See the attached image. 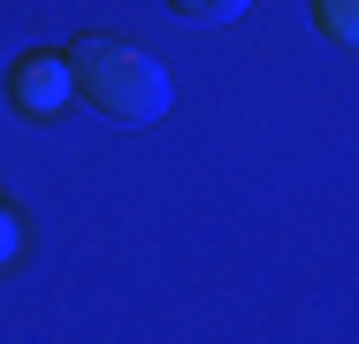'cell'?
Segmentation results:
<instances>
[{
    "label": "cell",
    "mask_w": 359,
    "mask_h": 344,
    "mask_svg": "<svg viewBox=\"0 0 359 344\" xmlns=\"http://www.w3.org/2000/svg\"><path fill=\"white\" fill-rule=\"evenodd\" d=\"M69 77H76V100L100 107L107 123H153L168 107V69L138 46H115V39H84L69 54Z\"/></svg>",
    "instance_id": "cell-1"
},
{
    "label": "cell",
    "mask_w": 359,
    "mask_h": 344,
    "mask_svg": "<svg viewBox=\"0 0 359 344\" xmlns=\"http://www.w3.org/2000/svg\"><path fill=\"white\" fill-rule=\"evenodd\" d=\"M8 92H15V107L31 115V123H62V107L76 100V77L62 54H23L15 77H8Z\"/></svg>",
    "instance_id": "cell-2"
},
{
    "label": "cell",
    "mask_w": 359,
    "mask_h": 344,
    "mask_svg": "<svg viewBox=\"0 0 359 344\" xmlns=\"http://www.w3.org/2000/svg\"><path fill=\"white\" fill-rule=\"evenodd\" d=\"M313 15L337 46H359V0H313Z\"/></svg>",
    "instance_id": "cell-3"
},
{
    "label": "cell",
    "mask_w": 359,
    "mask_h": 344,
    "mask_svg": "<svg viewBox=\"0 0 359 344\" xmlns=\"http://www.w3.org/2000/svg\"><path fill=\"white\" fill-rule=\"evenodd\" d=\"M176 15H191V23H229V15H245L252 0H168Z\"/></svg>",
    "instance_id": "cell-4"
},
{
    "label": "cell",
    "mask_w": 359,
    "mask_h": 344,
    "mask_svg": "<svg viewBox=\"0 0 359 344\" xmlns=\"http://www.w3.org/2000/svg\"><path fill=\"white\" fill-rule=\"evenodd\" d=\"M15 245H23V237H15V214H8V206H0V268H8V260H15Z\"/></svg>",
    "instance_id": "cell-5"
}]
</instances>
